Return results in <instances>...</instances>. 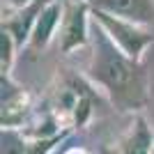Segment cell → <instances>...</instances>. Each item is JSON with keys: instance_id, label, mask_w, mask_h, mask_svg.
Returning <instances> with one entry per match:
<instances>
[{"instance_id": "obj_3", "label": "cell", "mask_w": 154, "mask_h": 154, "mask_svg": "<svg viewBox=\"0 0 154 154\" xmlns=\"http://www.w3.org/2000/svg\"><path fill=\"white\" fill-rule=\"evenodd\" d=\"M88 44V7L81 0H71L64 7L62 30H60V51L69 53Z\"/></svg>"}, {"instance_id": "obj_12", "label": "cell", "mask_w": 154, "mask_h": 154, "mask_svg": "<svg viewBox=\"0 0 154 154\" xmlns=\"http://www.w3.org/2000/svg\"><path fill=\"white\" fill-rule=\"evenodd\" d=\"M64 154H85V149H78V147H74V149H69V152H64Z\"/></svg>"}, {"instance_id": "obj_13", "label": "cell", "mask_w": 154, "mask_h": 154, "mask_svg": "<svg viewBox=\"0 0 154 154\" xmlns=\"http://www.w3.org/2000/svg\"><path fill=\"white\" fill-rule=\"evenodd\" d=\"M103 154H120V149H106Z\"/></svg>"}, {"instance_id": "obj_5", "label": "cell", "mask_w": 154, "mask_h": 154, "mask_svg": "<svg viewBox=\"0 0 154 154\" xmlns=\"http://www.w3.org/2000/svg\"><path fill=\"white\" fill-rule=\"evenodd\" d=\"M48 5H51V0H32L30 5H26L23 9H19L14 16H9V19L2 21V30H7L14 37L16 46L26 44L28 39L32 37V30H35L37 19L42 16V12H44Z\"/></svg>"}, {"instance_id": "obj_8", "label": "cell", "mask_w": 154, "mask_h": 154, "mask_svg": "<svg viewBox=\"0 0 154 154\" xmlns=\"http://www.w3.org/2000/svg\"><path fill=\"white\" fill-rule=\"evenodd\" d=\"M2 154H28L26 134L16 129H2Z\"/></svg>"}, {"instance_id": "obj_14", "label": "cell", "mask_w": 154, "mask_h": 154, "mask_svg": "<svg viewBox=\"0 0 154 154\" xmlns=\"http://www.w3.org/2000/svg\"><path fill=\"white\" fill-rule=\"evenodd\" d=\"M152 154H154V152H152Z\"/></svg>"}, {"instance_id": "obj_10", "label": "cell", "mask_w": 154, "mask_h": 154, "mask_svg": "<svg viewBox=\"0 0 154 154\" xmlns=\"http://www.w3.org/2000/svg\"><path fill=\"white\" fill-rule=\"evenodd\" d=\"M14 37L9 35L7 30H2L0 32V53H2V74H7L9 71V67H12V58H14V53H12V48H14Z\"/></svg>"}, {"instance_id": "obj_4", "label": "cell", "mask_w": 154, "mask_h": 154, "mask_svg": "<svg viewBox=\"0 0 154 154\" xmlns=\"http://www.w3.org/2000/svg\"><path fill=\"white\" fill-rule=\"evenodd\" d=\"M97 12L131 21L138 26L154 23V0H90Z\"/></svg>"}, {"instance_id": "obj_9", "label": "cell", "mask_w": 154, "mask_h": 154, "mask_svg": "<svg viewBox=\"0 0 154 154\" xmlns=\"http://www.w3.org/2000/svg\"><path fill=\"white\" fill-rule=\"evenodd\" d=\"M67 138V131L53 136V138H37V140H30L28 143V154H48L58 143H62Z\"/></svg>"}, {"instance_id": "obj_2", "label": "cell", "mask_w": 154, "mask_h": 154, "mask_svg": "<svg viewBox=\"0 0 154 154\" xmlns=\"http://www.w3.org/2000/svg\"><path fill=\"white\" fill-rule=\"evenodd\" d=\"M101 28L108 32V37L115 42V46L124 55H129L131 60H138L140 53L145 51V46L152 42V35L147 30H143L138 23H131V21H124V19H117V16H110L106 12H92Z\"/></svg>"}, {"instance_id": "obj_6", "label": "cell", "mask_w": 154, "mask_h": 154, "mask_svg": "<svg viewBox=\"0 0 154 154\" xmlns=\"http://www.w3.org/2000/svg\"><path fill=\"white\" fill-rule=\"evenodd\" d=\"M152 152H154V134L147 120L138 115L120 140V154H152Z\"/></svg>"}, {"instance_id": "obj_1", "label": "cell", "mask_w": 154, "mask_h": 154, "mask_svg": "<svg viewBox=\"0 0 154 154\" xmlns=\"http://www.w3.org/2000/svg\"><path fill=\"white\" fill-rule=\"evenodd\" d=\"M92 28V60L90 76L110 94L113 103L120 110H138L147 99L145 71L138 60H131L115 46L108 32L97 19L90 21Z\"/></svg>"}, {"instance_id": "obj_7", "label": "cell", "mask_w": 154, "mask_h": 154, "mask_svg": "<svg viewBox=\"0 0 154 154\" xmlns=\"http://www.w3.org/2000/svg\"><path fill=\"white\" fill-rule=\"evenodd\" d=\"M60 14H62V12H60L58 2H51V5L42 12V16H39L37 23H35L32 37H30V46H32V48H44V46L48 44V39L53 37L55 26L60 23Z\"/></svg>"}, {"instance_id": "obj_11", "label": "cell", "mask_w": 154, "mask_h": 154, "mask_svg": "<svg viewBox=\"0 0 154 154\" xmlns=\"http://www.w3.org/2000/svg\"><path fill=\"white\" fill-rule=\"evenodd\" d=\"M2 2H7V5H12V7H19V9H23L26 5H30L32 0H2Z\"/></svg>"}]
</instances>
